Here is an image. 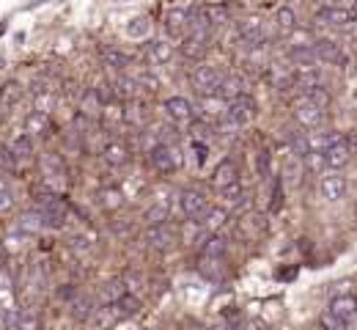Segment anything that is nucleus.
Instances as JSON below:
<instances>
[{"label": "nucleus", "instance_id": "ddd939ff", "mask_svg": "<svg viewBox=\"0 0 357 330\" xmlns=\"http://www.w3.org/2000/svg\"><path fill=\"white\" fill-rule=\"evenodd\" d=\"M316 23H319V25H330V28H346V25L354 23V17H352V12L343 9V6H321V9L316 12Z\"/></svg>", "mask_w": 357, "mask_h": 330}, {"label": "nucleus", "instance_id": "7ed1b4c3", "mask_svg": "<svg viewBox=\"0 0 357 330\" xmlns=\"http://www.w3.org/2000/svg\"><path fill=\"white\" fill-rule=\"evenodd\" d=\"M42 179L50 193H58L66 188V165L58 154H44L42 157Z\"/></svg>", "mask_w": 357, "mask_h": 330}, {"label": "nucleus", "instance_id": "6ab92c4d", "mask_svg": "<svg viewBox=\"0 0 357 330\" xmlns=\"http://www.w3.org/2000/svg\"><path fill=\"white\" fill-rule=\"evenodd\" d=\"M146 58L151 66H165L173 61V45L168 42H148L146 45Z\"/></svg>", "mask_w": 357, "mask_h": 330}, {"label": "nucleus", "instance_id": "b1692460", "mask_svg": "<svg viewBox=\"0 0 357 330\" xmlns=\"http://www.w3.org/2000/svg\"><path fill=\"white\" fill-rule=\"evenodd\" d=\"M198 110L204 113V118H212V121H220L223 116H226V110H228V102L223 99V97H201V105H198Z\"/></svg>", "mask_w": 357, "mask_h": 330}, {"label": "nucleus", "instance_id": "20e7f679", "mask_svg": "<svg viewBox=\"0 0 357 330\" xmlns=\"http://www.w3.org/2000/svg\"><path fill=\"white\" fill-rule=\"evenodd\" d=\"M291 113H294V121H297L302 129H316V127L324 121V107H319V105H316L310 97H305V94L294 102Z\"/></svg>", "mask_w": 357, "mask_h": 330}, {"label": "nucleus", "instance_id": "4be33fe9", "mask_svg": "<svg viewBox=\"0 0 357 330\" xmlns=\"http://www.w3.org/2000/svg\"><path fill=\"white\" fill-rule=\"evenodd\" d=\"M209 50V39H201V36H187L182 45H178V53H182L187 61H201Z\"/></svg>", "mask_w": 357, "mask_h": 330}, {"label": "nucleus", "instance_id": "dca6fc26", "mask_svg": "<svg viewBox=\"0 0 357 330\" xmlns=\"http://www.w3.org/2000/svg\"><path fill=\"white\" fill-rule=\"evenodd\" d=\"M237 182H239V165L234 160H223L215 168V174H212V185L217 190H223V188H231Z\"/></svg>", "mask_w": 357, "mask_h": 330}, {"label": "nucleus", "instance_id": "cd10ccee", "mask_svg": "<svg viewBox=\"0 0 357 330\" xmlns=\"http://www.w3.org/2000/svg\"><path fill=\"white\" fill-rule=\"evenodd\" d=\"M201 223H204V229H207L209 234H217V231L228 223V210H226V207H209V212L201 218Z\"/></svg>", "mask_w": 357, "mask_h": 330}, {"label": "nucleus", "instance_id": "f704fd0d", "mask_svg": "<svg viewBox=\"0 0 357 330\" xmlns=\"http://www.w3.org/2000/svg\"><path fill=\"white\" fill-rule=\"evenodd\" d=\"M226 248H228V242H226L223 234H209V237L204 240V245H201V253L209 256V259H223Z\"/></svg>", "mask_w": 357, "mask_h": 330}, {"label": "nucleus", "instance_id": "4c0bfd02", "mask_svg": "<svg viewBox=\"0 0 357 330\" xmlns=\"http://www.w3.org/2000/svg\"><path fill=\"white\" fill-rule=\"evenodd\" d=\"M23 99V86L17 80H9L3 88H0V105L3 107H14Z\"/></svg>", "mask_w": 357, "mask_h": 330}, {"label": "nucleus", "instance_id": "37998d69", "mask_svg": "<svg viewBox=\"0 0 357 330\" xmlns=\"http://www.w3.org/2000/svg\"><path fill=\"white\" fill-rule=\"evenodd\" d=\"M94 311H96V308H94V303H91L88 297H80V300H75V303H72V316H75V319H80V322L91 319V316H94Z\"/></svg>", "mask_w": 357, "mask_h": 330}, {"label": "nucleus", "instance_id": "58836bf2", "mask_svg": "<svg viewBox=\"0 0 357 330\" xmlns=\"http://www.w3.org/2000/svg\"><path fill=\"white\" fill-rule=\"evenodd\" d=\"M204 14H207V20H209V25H212V28H223V25L231 20L228 9H226V6H220V3L204 6Z\"/></svg>", "mask_w": 357, "mask_h": 330}, {"label": "nucleus", "instance_id": "4468645a", "mask_svg": "<svg viewBox=\"0 0 357 330\" xmlns=\"http://www.w3.org/2000/svg\"><path fill=\"white\" fill-rule=\"evenodd\" d=\"M349 160H352V146H349L346 138H341L338 143H332V146L324 151V165H327L330 171H341V168H346Z\"/></svg>", "mask_w": 357, "mask_h": 330}, {"label": "nucleus", "instance_id": "6e6552de", "mask_svg": "<svg viewBox=\"0 0 357 330\" xmlns=\"http://www.w3.org/2000/svg\"><path fill=\"white\" fill-rule=\"evenodd\" d=\"M226 118H228V121H234L239 129H245V127H248V124L256 118V99L245 94V97H239V99L228 102Z\"/></svg>", "mask_w": 357, "mask_h": 330}, {"label": "nucleus", "instance_id": "09e8293b", "mask_svg": "<svg viewBox=\"0 0 357 330\" xmlns=\"http://www.w3.org/2000/svg\"><path fill=\"white\" fill-rule=\"evenodd\" d=\"M201 270H204V275H209V278H220V272H223V267H220V259H209V256H204V264H201Z\"/></svg>", "mask_w": 357, "mask_h": 330}, {"label": "nucleus", "instance_id": "f3484780", "mask_svg": "<svg viewBox=\"0 0 357 330\" xmlns=\"http://www.w3.org/2000/svg\"><path fill=\"white\" fill-rule=\"evenodd\" d=\"M248 83H245V77L242 75H226L223 77V83H220V91H217V97H223L226 102H234V99H239V97H245L248 91Z\"/></svg>", "mask_w": 357, "mask_h": 330}, {"label": "nucleus", "instance_id": "72a5a7b5", "mask_svg": "<svg viewBox=\"0 0 357 330\" xmlns=\"http://www.w3.org/2000/svg\"><path fill=\"white\" fill-rule=\"evenodd\" d=\"M50 129V118H47V113H42V110H31L28 116H25V132L28 135H44Z\"/></svg>", "mask_w": 357, "mask_h": 330}, {"label": "nucleus", "instance_id": "f03ea898", "mask_svg": "<svg viewBox=\"0 0 357 330\" xmlns=\"http://www.w3.org/2000/svg\"><path fill=\"white\" fill-rule=\"evenodd\" d=\"M39 212H42V218H44V226L61 229L64 220H66V215H69V207H66V201H64L58 193H50V190H47V193L39 199Z\"/></svg>", "mask_w": 357, "mask_h": 330}, {"label": "nucleus", "instance_id": "aec40b11", "mask_svg": "<svg viewBox=\"0 0 357 330\" xmlns=\"http://www.w3.org/2000/svg\"><path fill=\"white\" fill-rule=\"evenodd\" d=\"M102 160L110 165V168H121V165L129 160V149H127V143H121V140H110V143L102 149Z\"/></svg>", "mask_w": 357, "mask_h": 330}, {"label": "nucleus", "instance_id": "a878e982", "mask_svg": "<svg viewBox=\"0 0 357 330\" xmlns=\"http://www.w3.org/2000/svg\"><path fill=\"white\" fill-rule=\"evenodd\" d=\"M209 237V231L204 229V223L201 220H187L182 229H178V240L182 242H187V245H196V242H201L204 245V240Z\"/></svg>", "mask_w": 357, "mask_h": 330}, {"label": "nucleus", "instance_id": "2f4dec72", "mask_svg": "<svg viewBox=\"0 0 357 330\" xmlns=\"http://www.w3.org/2000/svg\"><path fill=\"white\" fill-rule=\"evenodd\" d=\"M118 319H124V316H121V311H118V305H116V303L96 308V311H94V316H91V322H94L96 327H110V325H116Z\"/></svg>", "mask_w": 357, "mask_h": 330}, {"label": "nucleus", "instance_id": "a19ab883", "mask_svg": "<svg viewBox=\"0 0 357 330\" xmlns=\"http://www.w3.org/2000/svg\"><path fill=\"white\" fill-rule=\"evenodd\" d=\"M14 193H12V188H9V182L0 177V218L3 215H12L14 212Z\"/></svg>", "mask_w": 357, "mask_h": 330}, {"label": "nucleus", "instance_id": "0eeeda50", "mask_svg": "<svg viewBox=\"0 0 357 330\" xmlns=\"http://www.w3.org/2000/svg\"><path fill=\"white\" fill-rule=\"evenodd\" d=\"M237 31L242 36V42H248V47H264L267 45V25L261 17H245L237 23Z\"/></svg>", "mask_w": 357, "mask_h": 330}, {"label": "nucleus", "instance_id": "f8f14e48", "mask_svg": "<svg viewBox=\"0 0 357 330\" xmlns=\"http://www.w3.org/2000/svg\"><path fill=\"white\" fill-rule=\"evenodd\" d=\"M327 311L346 327L354 316H357V297L354 294H338V297H332L330 300V305H327Z\"/></svg>", "mask_w": 357, "mask_h": 330}, {"label": "nucleus", "instance_id": "de8ad7c7", "mask_svg": "<svg viewBox=\"0 0 357 330\" xmlns=\"http://www.w3.org/2000/svg\"><path fill=\"white\" fill-rule=\"evenodd\" d=\"M127 34H129V36H146V34H148V20H146V17L132 20V23L127 25Z\"/></svg>", "mask_w": 357, "mask_h": 330}, {"label": "nucleus", "instance_id": "473e14b6", "mask_svg": "<svg viewBox=\"0 0 357 330\" xmlns=\"http://www.w3.org/2000/svg\"><path fill=\"white\" fill-rule=\"evenodd\" d=\"M275 28H278V34H283V36L294 34V31H297V14H294L289 6L278 9V12H275Z\"/></svg>", "mask_w": 357, "mask_h": 330}, {"label": "nucleus", "instance_id": "49530a36", "mask_svg": "<svg viewBox=\"0 0 357 330\" xmlns=\"http://www.w3.org/2000/svg\"><path fill=\"white\" fill-rule=\"evenodd\" d=\"M137 86H140V83H137L135 77H127V75L116 80V88H118V97H124V99H135V91H137Z\"/></svg>", "mask_w": 357, "mask_h": 330}, {"label": "nucleus", "instance_id": "e433bc0d", "mask_svg": "<svg viewBox=\"0 0 357 330\" xmlns=\"http://www.w3.org/2000/svg\"><path fill=\"white\" fill-rule=\"evenodd\" d=\"M99 204H102L105 210L116 212V210L124 207V193H121L118 188H102V190H99Z\"/></svg>", "mask_w": 357, "mask_h": 330}, {"label": "nucleus", "instance_id": "5701e85b", "mask_svg": "<svg viewBox=\"0 0 357 330\" xmlns=\"http://www.w3.org/2000/svg\"><path fill=\"white\" fill-rule=\"evenodd\" d=\"M294 69L286 66V64H269V80L278 91H286V88H294Z\"/></svg>", "mask_w": 357, "mask_h": 330}, {"label": "nucleus", "instance_id": "9b49d317", "mask_svg": "<svg viewBox=\"0 0 357 330\" xmlns=\"http://www.w3.org/2000/svg\"><path fill=\"white\" fill-rule=\"evenodd\" d=\"M313 53H316L319 64H330V66H341V64H346V53H343V47H341L338 42H332V39H319V42H313Z\"/></svg>", "mask_w": 357, "mask_h": 330}, {"label": "nucleus", "instance_id": "c03bdc74", "mask_svg": "<svg viewBox=\"0 0 357 330\" xmlns=\"http://www.w3.org/2000/svg\"><path fill=\"white\" fill-rule=\"evenodd\" d=\"M116 305H118L121 316H135V314H140V300H137L135 294H129V292H127Z\"/></svg>", "mask_w": 357, "mask_h": 330}, {"label": "nucleus", "instance_id": "412c9836", "mask_svg": "<svg viewBox=\"0 0 357 330\" xmlns=\"http://www.w3.org/2000/svg\"><path fill=\"white\" fill-rule=\"evenodd\" d=\"M9 151H12V157L17 160V165L31 162V157H34V138H31L28 132L17 135V138L12 140V146H9Z\"/></svg>", "mask_w": 357, "mask_h": 330}, {"label": "nucleus", "instance_id": "9d476101", "mask_svg": "<svg viewBox=\"0 0 357 330\" xmlns=\"http://www.w3.org/2000/svg\"><path fill=\"white\" fill-rule=\"evenodd\" d=\"M319 193H321L324 201L335 204V201H341V199L346 196V179H343L338 171H327V174L319 179Z\"/></svg>", "mask_w": 357, "mask_h": 330}, {"label": "nucleus", "instance_id": "1a4fd4ad", "mask_svg": "<svg viewBox=\"0 0 357 330\" xmlns=\"http://www.w3.org/2000/svg\"><path fill=\"white\" fill-rule=\"evenodd\" d=\"M143 240H146V245L154 248V251H170V248L176 245V240H178V231H173L168 223H162V226H148L146 234H143Z\"/></svg>", "mask_w": 357, "mask_h": 330}, {"label": "nucleus", "instance_id": "a18cd8bd", "mask_svg": "<svg viewBox=\"0 0 357 330\" xmlns=\"http://www.w3.org/2000/svg\"><path fill=\"white\" fill-rule=\"evenodd\" d=\"M300 160L302 157H297V154H291L289 160H286V168H283V177L291 182V185H297L300 182V174H302V165H300Z\"/></svg>", "mask_w": 357, "mask_h": 330}, {"label": "nucleus", "instance_id": "79ce46f5", "mask_svg": "<svg viewBox=\"0 0 357 330\" xmlns=\"http://www.w3.org/2000/svg\"><path fill=\"white\" fill-rule=\"evenodd\" d=\"M102 58H105V64H107V66L121 69V72H124V69H129V64H132V61H129V55H124L121 50H105V53H102Z\"/></svg>", "mask_w": 357, "mask_h": 330}, {"label": "nucleus", "instance_id": "f257e3e1", "mask_svg": "<svg viewBox=\"0 0 357 330\" xmlns=\"http://www.w3.org/2000/svg\"><path fill=\"white\" fill-rule=\"evenodd\" d=\"M148 162L154 171L170 174L182 165V149H178V143H154L148 149Z\"/></svg>", "mask_w": 357, "mask_h": 330}, {"label": "nucleus", "instance_id": "6e6d98bb", "mask_svg": "<svg viewBox=\"0 0 357 330\" xmlns=\"http://www.w3.org/2000/svg\"><path fill=\"white\" fill-rule=\"evenodd\" d=\"M3 264H6V251H3V245H0V270H3Z\"/></svg>", "mask_w": 357, "mask_h": 330}, {"label": "nucleus", "instance_id": "ea45409f", "mask_svg": "<svg viewBox=\"0 0 357 330\" xmlns=\"http://www.w3.org/2000/svg\"><path fill=\"white\" fill-rule=\"evenodd\" d=\"M102 300H105V305H110V303H118L124 294H127V286H124V281H107V283H102Z\"/></svg>", "mask_w": 357, "mask_h": 330}, {"label": "nucleus", "instance_id": "7c9ffc66", "mask_svg": "<svg viewBox=\"0 0 357 330\" xmlns=\"http://www.w3.org/2000/svg\"><path fill=\"white\" fill-rule=\"evenodd\" d=\"M17 229H20L23 234H39V231L44 229V218H42V212H39V210L23 212L20 220H17Z\"/></svg>", "mask_w": 357, "mask_h": 330}, {"label": "nucleus", "instance_id": "603ef678", "mask_svg": "<svg viewBox=\"0 0 357 330\" xmlns=\"http://www.w3.org/2000/svg\"><path fill=\"white\" fill-rule=\"evenodd\" d=\"M193 160H196V165H204L207 162V143L201 140H193Z\"/></svg>", "mask_w": 357, "mask_h": 330}, {"label": "nucleus", "instance_id": "2eb2a0df", "mask_svg": "<svg viewBox=\"0 0 357 330\" xmlns=\"http://www.w3.org/2000/svg\"><path fill=\"white\" fill-rule=\"evenodd\" d=\"M165 113H168V118L176 121V124H187V121H193V116H196L193 105H190L185 97H170V99H165Z\"/></svg>", "mask_w": 357, "mask_h": 330}, {"label": "nucleus", "instance_id": "8fccbe9b", "mask_svg": "<svg viewBox=\"0 0 357 330\" xmlns=\"http://www.w3.org/2000/svg\"><path fill=\"white\" fill-rule=\"evenodd\" d=\"M305 97H310V99H313L319 107H324V110L330 107V94H327V88H324V86L313 88V91H310V94H305Z\"/></svg>", "mask_w": 357, "mask_h": 330}, {"label": "nucleus", "instance_id": "bb28decb", "mask_svg": "<svg viewBox=\"0 0 357 330\" xmlns=\"http://www.w3.org/2000/svg\"><path fill=\"white\" fill-rule=\"evenodd\" d=\"M187 23H190V9H185V6L168 9V14H165V28H168L170 34H182V31L187 28Z\"/></svg>", "mask_w": 357, "mask_h": 330}, {"label": "nucleus", "instance_id": "5fc2aeb1", "mask_svg": "<svg viewBox=\"0 0 357 330\" xmlns=\"http://www.w3.org/2000/svg\"><path fill=\"white\" fill-rule=\"evenodd\" d=\"M72 248H75V251H88L91 245H88V240H83V237H75V240H72Z\"/></svg>", "mask_w": 357, "mask_h": 330}, {"label": "nucleus", "instance_id": "a211bd4d", "mask_svg": "<svg viewBox=\"0 0 357 330\" xmlns=\"http://www.w3.org/2000/svg\"><path fill=\"white\" fill-rule=\"evenodd\" d=\"M217 193H220L223 207H231V210H237V212H242V210L248 207V190L242 188V182H237V185H231V188H223V190H217Z\"/></svg>", "mask_w": 357, "mask_h": 330}, {"label": "nucleus", "instance_id": "c85d7f7f", "mask_svg": "<svg viewBox=\"0 0 357 330\" xmlns=\"http://www.w3.org/2000/svg\"><path fill=\"white\" fill-rule=\"evenodd\" d=\"M168 215H170V204H168V199H154V204L146 210V223L148 226H162L165 220H168Z\"/></svg>", "mask_w": 357, "mask_h": 330}, {"label": "nucleus", "instance_id": "3c124183", "mask_svg": "<svg viewBox=\"0 0 357 330\" xmlns=\"http://www.w3.org/2000/svg\"><path fill=\"white\" fill-rule=\"evenodd\" d=\"M124 286H127V292H129V294H132V292H140L143 278H140L137 272H127V275H124Z\"/></svg>", "mask_w": 357, "mask_h": 330}, {"label": "nucleus", "instance_id": "393cba45", "mask_svg": "<svg viewBox=\"0 0 357 330\" xmlns=\"http://www.w3.org/2000/svg\"><path fill=\"white\" fill-rule=\"evenodd\" d=\"M39 327H42V319L34 308H17L9 330H39Z\"/></svg>", "mask_w": 357, "mask_h": 330}, {"label": "nucleus", "instance_id": "c9c22d12", "mask_svg": "<svg viewBox=\"0 0 357 330\" xmlns=\"http://www.w3.org/2000/svg\"><path fill=\"white\" fill-rule=\"evenodd\" d=\"M124 118H127L132 127H146V121H148V110H146V105H143L140 99H129Z\"/></svg>", "mask_w": 357, "mask_h": 330}, {"label": "nucleus", "instance_id": "39448f33", "mask_svg": "<svg viewBox=\"0 0 357 330\" xmlns=\"http://www.w3.org/2000/svg\"><path fill=\"white\" fill-rule=\"evenodd\" d=\"M178 207H182V212H185L187 220H201L209 212L207 196L201 190H196V188H187V190L178 193Z\"/></svg>", "mask_w": 357, "mask_h": 330}, {"label": "nucleus", "instance_id": "864d4df0", "mask_svg": "<svg viewBox=\"0 0 357 330\" xmlns=\"http://www.w3.org/2000/svg\"><path fill=\"white\" fill-rule=\"evenodd\" d=\"M259 171H261V177H269V154L267 151L259 154Z\"/></svg>", "mask_w": 357, "mask_h": 330}, {"label": "nucleus", "instance_id": "c756f323", "mask_svg": "<svg viewBox=\"0 0 357 330\" xmlns=\"http://www.w3.org/2000/svg\"><path fill=\"white\" fill-rule=\"evenodd\" d=\"M289 58L297 69H316L319 66V58L313 53V47H297V50H289Z\"/></svg>", "mask_w": 357, "mask_h": 330}, {"label": "nucleus", "instance_id": "423d86ee", "mask_svg": "<svg viewBox=\"0 0 357 330\" xmlns=\"http://www.w3.org/2000/svg\"><path fill=\"white\" fill-rule=\"evenodd\" d=\"M220 83H223L220 72H217L215 66H209V64H201V66L193 72V88H196V94H201V97H215V94L220 91Z\"/></svg>", "mask_w": 357, "mask_h": 330}]
</instances>
